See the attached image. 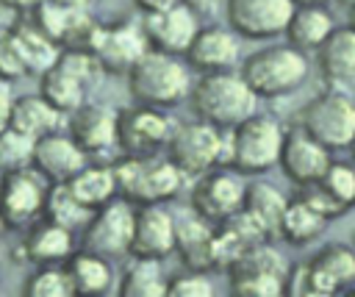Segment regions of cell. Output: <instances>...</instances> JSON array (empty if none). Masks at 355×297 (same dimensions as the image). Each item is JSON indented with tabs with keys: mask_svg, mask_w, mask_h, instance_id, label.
Here are the masks:
<instances>
[{
	"mask_svg": "<svg viewBox=\"0 0 355 297\" xmlns=\"http://www.w3.org/2000/svg\"><path fill=\"white\" fill-rule=\"evenodd\" d=\"M191 67L183 56L147 47L141 58L128 69L130 97L153 108H175L191 94Z\"/></svg>",
	"mask_w": 355,
	"mask_h": 297,
	"instance_id": "1",
	"label": "cell"
},
{
	"mask_svg": "<svg viewBox=\"0 0 355 297\" xmlns=\"http://www.w3.org/2000/svg\"><path fill=\"white\" fill-rule=\"evenodd\" d=\"M194 117L230 130L250 114H255L258 94L250 89L244 75L239 69H222V72H200V78L191 86L189 94Z\"/></svg>",
	"mask_w": 355,
	"mask_h": 297,
	"instance_id": "2",
	"label": "cell"
},
{
	"mask_svg": "<svg viewBox=\"0 0 355 297\" xmlns=\"http://www.w3.org/2000/svg\"><path fill=\"white\" fill-rule=\"evenodd\" d=\"M239 72L258 94V100H277L294 94L308 80L311 61L308 53L291 42H275L244 56Z\"/></svg>",
	"mask_w": 355,
	"mask_h": 297,
	"instance_id": "3",
	"label": "cell"
},
{
	"mask_svg": "<svg viewBox=\"0 0 355 297\" xmlns=\"http://www.w3.org/2000/svg\"><path fill=\"white\" fill-rule=\"evenodd\" d=\"M286 128L272 114H250L227 130L225 167L241 175H263L280 164Z\"/></svg>",
	"mask_w": 355,
	"mask_h": 297,
	"instance_id": "4",
	"label": "cell"
},
{
	"mask_svg": "<svg viewBox=\"0 0 355 297\" xmlns=\"http://www.w3.org/2000/svg\"><path fill=\"white\" fill-rule=\"evenodd\" d=\"M327 150H349L355 142V94L347 83H324L297 119Z\"/></svg>",
	"mask_w": 355,
	"mask_h": 297,
	"instance_id": "5",
	"label": "cell"
},
{
	"mask_svg": "<svg viewBox=\"0 0 355 297\" xmlns=\"http://www.w3.org/2000/svg\"><path fill=\"white\" fill-rule=\"evenodd\" d=\"M114 175L119 194L136 205L169 203L183 192L189 180L169 155H119L114 161Z\"/></svg>",
	"mask_w": 355,
	"mask_h": 297,
	"instance_id": "6",
	"label": "cell"
},
{
	"mask_svg": "<svg viewBox=\"0 0 355 297\" xmlns=\"http://www.w3.org/2000/svg\"><path fill=\"white\" fill-rule=\"evenodd\" d=\"M105 69L86 47H61L58 61L39 75V94H44L61 114H72L83 105L92 89L103 80Z\"/></svg>",
	"mask_w": 355,
	"mask_h": 297,
	"instance_id": "7",
	"label": "cell"
},
{
	"mask_svg": "<svg viewBox=\"0 0 355 297\" xmlns=\"http://www.w3.org/2000/svg\"><path fill=\"white\" fill-rule=\"evenodd\" d=\"M227 130L194 117L191 122H178L166 155L186 178H200L216 167H225Z\"/></svg>",
	"mask_w": 355,
	"mask_h": 297,
	"instance_id": "8",
	"label": "cell"
},
{
	"mask_svg": "<svg viewBox=\"0 0 355 297\" xmlns=\"http://www.w3.org/2000/svg\"><path fill=\"white\" fill-rule=\"evenodd\" d=\"M178 122L166 114V108L153 105H130L119 108L116 119V150L122 155H161L166 153Z\"/></svg>",
	"mask_w": 355,
	"mask_h": 297,
	"instance_id": "9",
	"label": "cell"
},
{
	"mask_svg": "<svg viewBox=\"0 0 355 297\" xmlns=\"http://www.w3.org/2000/svg\"><path fill=\"white\" fill-rule=\"evenodd\" d=\"M225 272L230 278V291L244 297H275L283 294L288 264L277 250L269 247V241H261L239 255Z\"/></svg>",
	"mask_w": 355,
	"mask_h": 297,
	"instance_id": "10",
	"label": "cell"
},
{
	"mask_svg": "<svg viewBox=\"0 0 355 297\" xmlns=\"http://www.w3.org/2000/svg\"><path fill=\"white\" fill-rule=\"evenodd\" d=\"M133 225H136V203L116 194L111 203L92 211L89 222L83 228V236H80V247L94 250L108 258L130 255Z\"/></svg>",
	"mask_w": 355,
	"mask_h": 297,
	"instance_id": "11",
	"label": "cell"
},
{
	"mask_svg": "<svg viewBox=\"0 0 355 297\" xmlns=\"http://www.w3.org/2000/svg\"><path fill=\"white\" fill-rule=\"evenodd\" d=\"M50 180L36 169H14L3 175L0 189V219L8 230H25L36 219L44 217V200H47Z\"/></svg>",
	"mask_w": 355,
	"mask_h": 297,
	"instance_id": "12",
	"label": "cell"
},
{
	"mask_svg": "<svg viewBox=\"0 0 355 297\" xmlns=\"http://www.w3.org/2000/svg\"><path fill=\"white\" fill-rule=\"evenodd\" d=\"M150 47L147 36H144V28H141V19H114V22H105V25H94L92 36H89V44L86 50L94 53V58L103 64L105 75H119L141 58V53Z\"/></svg>",
	"mask_w": 355,
	"mask_h": 297,
	"instance_id": "13",
	"label": "cell"
},
{
	"mask_svg": "<svg viewBox=\"0 0 355 297\" xmlns=\"http://www.w3.org/2000/svg\"><path fill=\"white\" fill-rule=\"evenodd\" d=\"M241 178L244 175L230 169V167H216V169L194 178V186H191V194H189L191 211L200 214L202 219L214 222V225L233 217L244 205L247 183Z\"/></svg>",
	"mask_w": 355,
	"mask_h": 297,
	"instance_id": "14",
	"label": "cell"
},
{
	"mask_svg": "<svg viewBox=\"0 0 355 297\" xmlns=\"http://www.w3.org/2000/svg\"><path fill=\"white\" fill-rule=\"evenodd\" d=\"M294 8V0H227L225 19L241 39L269 42L286 36Z\"/></svg>",
	"mask_w": 355,
	"mask_h": 297,
	"instance_id": "15",
	"label": "cell"
},
{
	"mask_svg": "<svg viewBox=\"0 0 355 297\" xmlns=\"http://www.w3.org/2000/svg\"><path fill=\"white\" fill-rule=\"evenodd\" d=\"M141 28H144L150 47L164 50V53H175V56H186L197 31L202 28V22L186 3H175V6H166L161 11L141 14Z\"/></svg>",
	"mask_w": 355,
	"mask_h": 297,
	"instance_id": "16",
	"label": "cell"
},
{
	"mask_svg": "<svg viewBox=\"0 0 355 297\" xmlns=\"http://www.w3.org/2000/svg\"><path fill=\"white\" fill-rule=\"evenodd\" d=\"M333 150H327L319 139H313L305 128L294 125L286 130V139H283V150H280V169L283 175L294 183V186H305V183H313L319 180L327 167L333 164Z\"/></svg>",
	"mask_w": 355,
	"mask_h": 297,
	"instance_id": "17",
	"label": "cell"
},
{
	"mask_svg": "<svg viewBox=\"0 0 355 297\" xmlns=\"http://www.w3.org/2000/svg\"><path fill=\"white\" fill-rule=\"evenodd\" d=\"M178 244V217L166 208V203L136 205V225L130 255L139 258H169Z\"/></svg>",
	"mask_w": 355,
	"mask_h": 297,
	"instance_id": "18",
	"label": "cell"
},
{
	"mask_svg": "<svg viewBox=\"0 0 355 297\" xmlns=\"http://www.w3.org/2000/svg\"><path fill=\"white\" fill-rule=\"evenodd\" d=\"M116 119L119 108L103 100H86L72 114H67V133L86 150V155H103L116 147Z\"/></svg>",
	"mask_w": 355,
	"mask_h": 297,
	"instance_id": "19",
	"label": "cell"
},
{
	"mask_svg": "<svg viewBox=\"0 0 355 297\" xmlns=\"http://www.w3.org/2000/svg\"><path fill=\"white\" fill-rule=\"evenodd\" d=\"M311 297H330L338 291H352L355 286V244L330 241L308 261Z\"/></svg>",
	"mask_w": 355,
	"mask_h": 297,
	"instance_id": "20",
	"label": "cell"
},
{
	"mask_svg": "<svg viewBox=\"0 0 355 297\" xmlns=\"http://www.w3.org/2000/svg\"><path fill=\"white\" fill-rule=\"evenodd\" d=\"M197 72H222L241 67V36L230 25H202L183 56Z\"/></svg>",
	"mask_w": 355,
	"mask_h": 297,
	"instance_id": "21",
	"label": "cell"
},
{
	"mask_svg": "<svg viewBox=\"0 0 355 297\" xmlns=\"http://www.w3.org/2000/svg\"><path fill=\"white\" fill-rule=\"evenodd\" d=\"M78 250L75 244V230L42 217L33 225H28L22 230V241H19V258L39 266V264H64L72 253Z\"/></svg>",
	"mask_w": 355,
	"mask_h": 297,
	"instance_id": "22",
	"label": "cell"
},
{
	"mask_svg": "<svg viewBox=\"0 0 355 297\" xmlns=\"http://www.w3.org/2000/svg\"><path fill=\"white\" fill-rule=\"evenodd\" d=\"M89 164L86 150L61 130H53L42 139H36L33 147V167L50 180V183H67L78 169Z\"/></svg>",
	"mask_w": 355,
	"mask_h": 297,
	"instance_id": "23",
	"label": "cell"
},
{
	"mask_svg": "<svg viewBox=\"0 0 355 297\" xmlns=\"http://www.w3.org/2000/svg\"><path fill=\"white\" fill-rule=\"evenodd\" d=\"M175 253L180 255L186 269H200V272L216 269V258H214V222L202 219L194 211L180 217L178 219Z\"/></svg>",
	"mask_w": 355,
	"mask_h": 297,
	"instance_id": "24",
	"label": "cell"
},
{
	"mask_svg": "<svg viewBox=\"0 0 355 297\" xmlns=\"http://www.w3.org/2000/svg\"><path fill=\"white\" fill-rule=\"evenodd\" d=\"M316 67L324 83H355V28L336 25L316 50Z\"/></svg>",
	"mask_w": 355,
	"mask_h": 297,
	"instance_id": "25",
	"label": "cell"
},
{
	"mask_svg": "<svg viewBox=\"0 0 355 297\" xmlns=\"http://www.w3.org/2000/svg\"><path fill=\"white\" fill-rule=\"evenodd\" d=\"M64 266H67V275H69V283H72L75 294L97 297V294H108L114 289L116 272H114V264H111L108 255H100L94 250H86V247H78L64 261Z\"/></svg>",
	"mask_w": 355,
	"mask_h": 297,
	"instance_id": "26",
	"label": "cell"
},
{
	"mask_svg": "<svg viewBox=\"0 0 355 297\" xmlns=\"http://www.w3.org/2000/svg\"><path fill=\"white\" fill-rule=\"evenodd\" d=\"M11 31H14V44H17V53H19V61L31 75H44L61 56V44H55L47 33H42L31 19L25 17H17L11 22Z\"/></svg>",
	"mask_w": 355,
	"mask_h": 297,
	"instance_id": "27",
	"label": "cell"
},
{
	"mask_svg": "<svg viewBox=\"0 0 355 297\" xmlns=\"http://www.w3.org/2000/svg\"><path fill=\"white\" fill-rule=\"evenodd\" d=\"M286 205H288V197L275 183H269V180H252V183H247L241 211L263 230V236L269 241L280 236V219H283Z\"/></svg>",
	"mask_w": 355,
	"mask_h": 297,
	"instance_id": "28",
	"label": "cell"
},
{
	"mask_svg": "<svg viewBox=\"0 0 355 297\" xmlns=\"http://www.w3.org/2000/svg\"><path fill=\"white\" fill-rule=\"evenodd\" d=\"M67 114H61L44 94H17L14 105H11V128L22 130L31 139H42L53 130L61 128V119Z\"/></svg>",
	"mask_w": 355,
	"mask_h": 297,
	"instance_id": "29",
	"label": "cell"
},
{
	"mask_svg": "<svg viewBox=\"0 0 355 297\" xmlns=\"http://www.w3.org/2000/svg\"><path fill=\"white\" fill-rule=\"evenodd\" d=\"M69 192L89 208L97 211L100 205L111 203L119 189H116V175H114V164H97L89 158V164L83 169H78L69 180H67Z\"/></svg>",
	"mask_w": 355,
	"mask_h": 297,
	"instance_id": "30",
	"label": "cell"
},
{
	"mask_svg": "<svg viewBox=\"0 0 355 297\" xmlns=\"http://www.w3.org/2000/svg\"><path fill=\"white\" fill-rule=\"evenodd\" d=\"M333 28L336 19L324 6H297L286 28V42L305 53H316L322 42L333 33Z\"/></svg>",
	"mask_w": 355,
	"mask_h": 297,
	"instance_id": "31",
	"label": "cell"
},
{
	"mask_svg": "<svg viewBox=\"0 0 355 297\" xmlns=\"http://www.w3.org/2000/svg\"><path fill=\"white\" fill-rule=\"evenodd\" d=\"M327 222L330 219L322 217L308 200L294 194V197H288V205H286L283 219H280V239L291 247H308L322 236Z\"/></svg>",
	"mask_w": 355,
	"mask_h": 297,
	"instance_id": "32",
	"label": "cell"
},
{
	"mask_svg": "<svg viewBox=\"0 0 355 297\" xmlns=\"http://www.w3.org/2000/svg\"><path fill=\"white\" fill-rule=\"evenodd\" d=\"M169 278L164 275V261L130 255V264L119 280L122 297H161L166 294Z\"/></svg>",
	"mask_w": 355,
	"mask_h": 297,
	"instance_id": "33",
	"label": "cell"
},
{
	"mask_svg": "<svg viewBox=\"0 0 355 297\" xmlns=\"http://www.w3.org/2000/svg\"><path fill=\"white\" fill-rule=\"evenodd\" d=\"M44 217L69 228V230H83L92 211L69 192L67 183H50L47 189V200H44Z\"/></svg>",
	"mask_w": 355,
	"mask_h": 297,
	"instance_id": "34",
	"label": "cell"
},
{
	"mask_svg": "<svg viewBox=\"0 0 355 297\" xmlns=\"http://www.w3.org/2000/svg\"><path fill=\"white\" fill-rule=\"evenodd\" d=\"M22 294L25 297H69L75 291H72V283H69L64 264H39L25 278Z\"/></svg>",
	"mask_w": 355,
	"mask_h": 297,
	"instance_id": "35",
	"label": "cell"
},
{
	"mask_svg": "<svg viewBox=\"0 0 355 297\" xmlns=\"http://www.w3.org/2000/svg\"><path fill=\"white\" fill-rule=\"evenodd\" d=\"M313 183H319L344 214H349L355 208V164L352 161L349 164L333 161L327 167V172L319 180H313Z\"/></svg>",
	"mask_w": 355,
	"mask_h": 297,
	"instance_id": "36",
	"label": "cell"
},
{
	"mask_svg": "<svg viewBox=\"0 0 355 297\" xmlns=\"http://www.w3.org/2000/svg\"><path fill=\"white\" fill-rule=\"evenodd\" d=\"M33 147H36V139L25 136L11 125L0 130V175L33 167Z\"/></svg>",
	"mask_w": 355,
	"mask_h": 297,
	"instance_id": "37",
	"label": "cell"
},
{
	"mask_svg": "<svg viewBox=\"0 0 355 297\" xmlns=\"http://www.w3.org/2000/svg\"><path fill=\"white\" fill-rule=\"evenodd\" d=\"M166 294L169 297H211L214 294V283H211L208 272L186 269V272H178V275L169 278Z\"/></svg>",
	"mask_w": 355,
	"mask_h": 297,
	"instance_id": "38",
	"label": "cell"
},
{
	"mask_svg": "<svg viewBox=\"0 0 355 297\" xmlns=\"http://www.w3.org/2000/svg\"><path fill=\"white\" fill-rule=\"evenodd\" d=\"M0 78L8 80V83L28 78V72H25V67L19 61L17 44H14L11 22H0Z\"/></svg>",
	"mask_w": 355,
	"mask_h": 297,
	"instance_id": "39",
	"label": "cell"
},
{
	"mask_svg": "<svg viewBox=\"0 0 355 297\" xmlns=\"http://www.w3.org/2000/svg\"><path fill=\"white\" fill-rule=\"evenodd\" d=\"M180 3H186L200 19H202V17H216V14H222L225 6H227V0H180Z\"/></svg>",
	"mask_w": 355,
	"mask_h": 297,
	"instance_id": "40",
	"label": "cell"
},
{
	"mask_svg": "<svg viewBox=\"0 0 355 297\" xmlns=\"http://www.w3.org/2000/svg\"><path fill=\"white\" fill-rule=\"evenodd\" d=\"M14 97H17V94H11V83L0 78V130H6L8 122H11V105H14Z\"/></svg>",
	"mask_w": 355,
	"mask_h": 297,
	"instance_id": "41",
	"label": "cell"
},
{
	"mask_svg": "<svg viewBox=\"0 0 355 297\" xmlns=\"http://www.w3.org/2000/svg\"><path fill=\"white\" fill-rule=\"evenodd\" d=\"M42 3H47V0H0L3 8L14 11V17H19V14H31V11L39 8Z\"/></svg>",
	"mask_w": 355,
	"mask_h": 297,
	"instance_id": "42",
	"label": "cell"
},
{
	"mask_svg": "<svg viewBox=\"0 0 355 297\" xmlns=\"http://www.w3.org/2000/svg\"><path fill=\"white\" fill-rule=\"evenodd\" d=\"M133 3L139 6L141 14H150V11H161V8H166V6H175V3H180V0H133Z\"/></svg>",
	"mask_w": 355,
	"mask_h": 297,
	"instance_id": "43",
	"label": "cell"
},
{
	"mask_svg": "<svg viewBox=\"0 0 355 297\" xmlns=\"http://www.w3.org/2000/svg\"><path fill=\"white\" fill-rule=\"evenodd\" d=\"M297 6H327L330 0H294Z\"/></svg>",
	"mask_w": 355,
	"mask_h": 297,
	"instance_id": "44",
	"label": "cell"
},
{
	"mask_svg": "<svg viewBox=\"0 0 355 297\" xmlns=\"http://www.w3.org/2000/svg\"><path fill=\"white\" fill-rule=\"evenodd\" d=\"M58 3H67V6H86V8H89L92 0H58Z\"/></svg>",
	"mask_w": 355,
	"mask_h": 297,
	"instance_id": "45",
	"label": "cell"
},
{
	"mask_svg": "<svg viewBox=\"0 0 355 297\" xmlns=\"http://www.w3.org/2000/svg\"><path fill=\"white\" fill-rule=\"evenodd\" d=\"M347 25H352V28H355V3L349 6V22H347Z\"/></svg>",
	"mask_w": 355,
	"mask_h": 297,
	"instance_id": "46",
	"label": "cell"
},
{
	"mask_svg": "<svg viewBox=\"0 0 355 297\" xmlns=\"http://www.w3.org/2000/svg\"><path fill=\"white\" fill-rule=\"evenodd\" d=\"M349 153H352V164H355V142H352V147H349Z\"/></svg>",
	"mask_w": 355,
	"mask_h": 297,
	"instance_id": "47",
	"label": "cell"
},
{
	"mask_svg": "<svg viewBox=\"0 0 355 297\" xmlns=\"http://www.w3.org/2000/svg\"><path fill=\"white\" fill-rule=\"evenodd\" d=\"M341 3H344V6H347V8H349V6H352V3H355V0H341Z\"/></svg>",
	"mask_w": 355,
	"mask_h": 297,
	"instance_id": "48",
	"label": "cell"
},
{
	"mask_svg": "<svg viewBox=\"0 0 355 297\" xmlns=\"http://www.w3.org/2000/svg\"><path fill=\"white\" fill-rule=\"evenodd\" d=\"M0 189H3V175H0Z\"/></svg>",
	"mask_w": 355,
	"mask_h": 297,
	"instance_id": "49",
	"label": "cell"
},
{
	"mask_svg": "<svg viewBox=\"0 0 355 297\" xmlns=\"http://www.w3.org/2000/svg\"><path fill=\"white\" fill-rule=\"evenodd\" d=\"M0 291H3V280H0Z\"/></svg>",
	"mask_w": 355,
	"mask_h": 297,
	"instance_id": "50",
	"label": "cell"
},
{
	"mask_svg": "<svg viewBox=\"0 0 355 297\" xmlns=\"http://www.w3.org/2000/svg\"><path fill=\"white\" fill-rule=\"evenodd\" d=\"M352 244H355V236H352Z\"/></svg>",
	"mask_w": 355,
	"mask_h": 297,
	"instance_id": "51",
	"label": "cell"
}]
</instances>
